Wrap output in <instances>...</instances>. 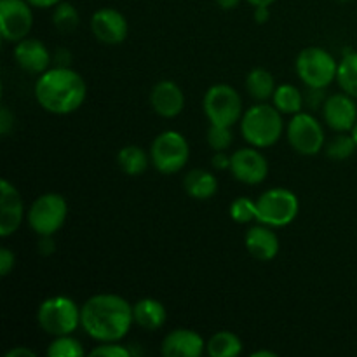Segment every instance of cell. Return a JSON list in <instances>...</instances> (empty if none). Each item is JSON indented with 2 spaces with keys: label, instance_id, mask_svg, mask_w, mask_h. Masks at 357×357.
<instances>
[{
  "label": "cell",
  "instance_id": "16",
  "mask_svg": "<svg viewBox=\"0 0 357 357\" xmlns=\"http://www.w3.org/2000/svg\"><path fill=\"white\" fill-rule=\"evenodd\" d=\"M149 100L152 110L164 119L178 117L185 108L183 89L174 80H159L150 91Z\"/></svg>",
  "mask_w": 357,
  "mask_h": 357
},
{
  "label": "cell",
  "instance_id": "9",
  "mask_svg": "<svg viewBox=\"0 0 357 357\" xmlns=\"http://www.w3.org/2000/svg\"><path fill=\"white\" fill-rule=\"evenodd\" d=\"M66 216H68L66 199L56 192L38 195L28 209V223L38 237L54 236L65 225Z\"/></svg>",
  "mask_w": 357,
  "mask_h": 357
},
{
  "label": "cell",
  "instance_id": "5",
  "mask_svg": "<svg viewBox=\"0 0 357 357\" xmlns=\"http://www.w3.org/2000/svg\"><path fill=\"white\" fill-rule=\"evenodd\" d=\"M296 73L309 89H326L337 80L338 61L330 51L317 45L302 49L296 56Z\"/></svg>",
  "mask_w": 357,
  "mask_h": 357
},
{
  "label": "cell",
  "instance_id": "17",
  "mask_svg": "<svg viewBox=\"0 0 357 357\" xmlns=\"http://www.w3.org/2000/svg\"><path fill=\"white\" fill-rule=\"evenodd\" d=\"M14 61L24 72L31 75H40L45 70L51 68V52L42 40L26 37L14 45Z\"/></svg>",
  "mask_w": 357,
  "mask_h": 357
},
{
  "label": "cell",
  "instance_id": "20",
  "mask_svg": "<svg viewBox=\"0 0 357 357\" xmlns=\"http://www.w3.org/2000/svg\"><path fill=\"white\" fill-rule=\"evenodd\" d=\"M135 324L145 331H155L166 324L167 310L162 302L155 298H142L132 305Z\"/></svg>",
  "mask_w": 357,
  "mask_h": 357
},
{
  "label": "cell",
  "instance_id": "28",
  "mask_svg": "<svg viewBox=\"0 0 357 357\" xmlns=\"http://www.w3.org/2000/svg\"><path fill=\"white\" fill-rule=\"evenodd\" d=\"M52 23L59 31H73L80 23V14L73 3L59 2L52 10Z\"/></svg>",
  "mask_w": 357,
  "mask_h": 357
},
{
  "label": "cell",
  "instance_id": "33",
  "mask_svg": "<svg viewBox=\"0 0 357 357\" xmlns=\"http://www.w3.org/2000/svg\"><path fill=\"white\" fill-rule=\"evenodd\" d=\"M14 265H16V255L9 248H2L0 250V275L7 278L14 268Z\"/></svg>",
  "mask_w": 357,
  "mask_h": 357
},
{
  "label": "cell",
  "instance_id": "40",
  "mask_svg": "<svg viewBox=\"0 0 357 357\" xmlns=\"http://www.w3.org/2000/svg\"><path fill=\"white\" fill-rule=\"evenodd\" d=\"M70 61H72L70 52H66V49H59L58 54H56V63H58V66H70Z\"/></svg>",
  "mask_w": 357,
  "mask_h": 357
},
{
  "label": "cell",
  "instance_id": "6",
  "mask_svg": "<svg viewBox=\"0 0 357 357\" xmlns=\"http://www.w3.org/2000/svg\"><path fill=\"white\" fill-rule=\"evenodd\" d=\"M298 211V197L284 187L268 188L257 199V222L272 229L288 227L295 222Z\"/></svg>",
  "mask_w": 357,
  "mask_h": 357
},
{
  "label": "cell",
  "instance_id": "8",
  "mask_svg": "<svg viewBox=\"0 0 357 357\" xmlns=\"http://www.w3.org/2000/svg\"><path fill=\"white\" fill-rule=\"evenodd\" d=\"M202 110L209 124L232 128L243 117V98L229 84H215L202 98Z\"/></svg>",
  "mask_w": 357,
  "mask_h": 357
},
{
  "label": "cell",
  "instance_id": "43",
  "mask_svg": "<svg viewBox=\"0 0 357 357\" xmlns=\"http://www.w3.org/2000/svg\"><path fill=\"white\" fill-rule=\"evenodd\" d=\"M251 357H278V354L272 351H264V349H261V351L251 352Z\"/></svg>",
  "mask_w": 357,
  "mask_h": 357
},
{
  "label": "cell",
  "instance_id": "26",
  "mask_svg": "<svg viewBox=\"0 0 357 357\" xmlns=\"http://www.w3.org/2000/svg\"><path fill=\"white\" fill-rule=\"evenodd\" d=\"M337 82L344 93L357 100V52H347L338 61Z\"/></svg>",
  "mask_w": 357,
  "mask_h": 357
},
{
  "label": "cell",
  "instance_id": "23",
  "mask_svg": "<svg viewBox=\"0 0 357 357\" xmlns=\"http://www.w3.org/2000/svg\"><path fill=\"white\" fill-rule=\"evenodd\" d=\"M150 162H152L150 160V153H146L138 145H128L119 150L117 153L119 167L128 176H139V174H143Z\"/></svg>",
  "mask_w": 357,
  "mask_h": 357
},
{
  "label": "cell",
  "instance_id": "36",
  "mask_svg": "<svg viewBox=\"0 0 357 357\" xmlns=\"http://www.w3.org/2000/svg\"><path fill=\"white\" fill-rule=\"evenodd\" d=\"M52 237L54 236H42L40 239H38V253H40L42 257H51L56 251L54 239H52Z\"/></svg>",
  "mask_w": 357,
  "mask_h": 357
},
{
  "label": "cell",
  "instance_id": "14",
  "mask_svg": "<svg viewBox=\"0 0 357 357\" xmlns=\"http://www.w3.org/2000/svg\"><path fill=\"white\" fill-rule=\"evenodd\" d=\"M356 98L347 93H337L323 101V119L335 132H351L357 122Z\"/></svg>",
  "mask_w": 357,
  "mask_h": 357
},
{
  "label": "cell",
  "instance_id": "22",
  "mask_svg": "<svg viewBox=\"0 0 357 357\" xmlns=\"http://www.w3.org/2000/svg\"><path fill=\"white\" fill-rule=\"evenodd\" d=\"M275 79L268 70L253 68L246 75V91L255 101L264 103L271 100L275 93Z\"/></svg>",
  "mask_w": 357,
  "mask_h": 357
},
{
  "label": "cell",
  "instance_id": "44",
  "mask_svg": "<svg viewBox=\"0 0 357 357\" xmlns=\"http://www.w3.org/2000/svg\"><path fill=\"white\" fill-rule=\"evenodd\" d=\"M351 135H352V136H354V139H356V143H357V122H356V126H354V128H352Z\"/></svg>",
  "mask_w": 357,
  "mask_h": 357
},
{
  "label": "cell",
  "instance_id": "21",
  "mask_svg": "<svg viewBox=\"0 0 357 357\" xmlns=\"http://www.w3.org/2000/svg\"><path fill=\"white\" fill-rule=\"evenodd\" d=\"M183 188L192 199L197 201H206L211 199L218 192V180L208 169H192L185 174Z\"/></svg>",
  "mask_w": 357,
  "mask_h": 357
},
{
  "label": "cell",
  "instance_id": "19",
  "mask_svg": "<svg viewBox=\"0 0 357 357\" xmlns=\"http://www.w3.org/2000/svg\"><path fill=\"white\" fill-rule=\"evenodd\" d=\"M244 246L248 253L260 261H272L279 255L281 241L279 236L274 232V229L264 223L250 227L244 236Z\"/></svg>",
  "mask_w": 357,
  "mask_h": 357
},
{
  "label": "cell",
  "instance_id": "1",
  "mask_svg": "<svg viewBox=\"0 0 357 357\" xmlns=\"http://www.w3.org/2000/svg\"><path fill=\"white\" fill-rule=\"evenodd\" d=\"M135 324L132 305L115 293H98L80 307V328L93 340L121 342Z\"/></svg>",
  "mask_w": 357,
  "mask_h": 357
},
{
  "label": "cell",
  "instance_id": "25",
  "mask_svg": "<svg viewBox=\"0 0 357 357\" xmlns=\"http://www.w3.org/2000/svg\"><path fill=\"white\" fill-rule=\"evenodd\" d=\"M206 352L211 357H236L243 352V342L232 331H218L206 342Z\"/></svg>",
  "mask_w": 357,
  "mask_h": 357
},
{
  "label": "cell",
  "instance_id": "13",
  "mask_svg": "<svg viewBox=\"0 0 357 357\" xmlns=\"http://www.w3.org/2000/svg\"><path fill=\"white\" fill-rule=\"evenodd\" d=\"M91 31L100 42L107 45H117L128 38L129 24L124 14L114 7L98 9L91 16Z\"/></svg>",
  "mask_w": 357,
  "mask_h": 357
},
{
  "label": "cell",
  "instance_id": "31",
  "mask_svg": "<svg viewBox=\"0 0 357 357\" xmlns=\"http://www.w3.org/2000/svg\"><path fill=\"white\" fill-rule=\"evenodd\" d=\"M206 135H208L206 138H208V145L211 146L213 152L230 149L234 143V132L232 128H229V126L209 124V129Z\"/></svg>",
  "mask_w": 357,
  "mask_h": 357
},
{
  "label": "cell",
  "instance_id": "24",
  "mask_svg": "<svg viewBox=\"0 0 357 357\" xmlns=\"http://www.w3.org/2000/svg\"><path fill=\"white\" fill-rule=\"evenodd\" d=\"M272 105L281 114L295 115L302 112L303 105H305V98H303L302 91L293 86V84H281V86L275 87V93L272 96Z\"/></svg>",
  "mask_w": 357,
  "mask_h": 357
},
{
  "label": "cell",
  "instance_id": "18",
  "mask_svg": "<svg viewBox=\"0 0 357 357\" xmlns=\"http://www.w3.org/2000/svg\"><path fill=\"white\" fill-rule=\"evenodd\" d=\"M204 352V338L188 328L169 331L160 344V354L164 357H201Z\"/></svg>",
  "mask_w": 357,
  "mask_h": 357
},
{
  "label": "cell",
  "instance_id": "4",
  "mask_svg": "<svg viewBox=\"0 0 357 357\" xmlns=\"http://www.w3.org/2000/svg\"><path fill=\"white\" fill-rule=\"evenodd\" d=\"M37 323L51 337L72 335L80 326V307L70 296H49L38 305Z\"/></svg>",
  "mask_w": 357,
  "mask_h": 357
},
{
  "label": "cell",
  "instance_id": "12",
  "mask_svg": "<svg viewBox=\"0 0 357 357\" xmlns=\"http://www.w3.org/2000/svg\"><path fill=\"white\" fill-rule=\"evenodd\" d=\"M230 173L244 185H260L268 176L267 157L257 146H246L232 153Z\"/></svg>",
  "mask_w": 357,
  "mask_h": 357
},
{
  "label": "cell",
  "instance_id": "29",
  "mask_svg": "<svg viewBox=\"0 0 357 357\" xmlns=\"http://www.w3.org/2000/svg\"><path fill=\"white\" fill-rule=\"evenodd\" d=\"M49 357H80L84 356V347L72 335L54 337L47 347Z\"/></svg>",
  "mask_w": 357,
  "mask_h": 357
},
{
  "label": "cell",
  "instance_id": "27",
  "mask_svg": "<svg viewBox=\"0 0 357 357\" xmlns=\"http://www.w3.org/2000/svg\"><path fill=\"white\" fill-rule=\"evenodd\" d=\"M356 150L357 143L351 132H338V135L335 136V138H331L330 142H328V145L324 146V152H326L328 159L337 160V162H342V160L352 157Z\"/></svg>",
  "mask_w": 357,
  "mask_h": 357
},
{
  "label": "cell",
  "instance_id": "10",
  "mask_svg": "<svg viewBox=\"0 0 357 357\" xmlns=\"http://www.w3.org/2000/svg\"><path fill=\"white\" fill-rule=\"evenodd\" d=\"M286 138L291 149L300 155H317L324 149V129L314 115L298 112L286 126Z\"/></svg>",
  "mask_w": 357,
  "mask_h": 357
},
{
  "label": "cell",
  "instance_id": "30",
  "mask_svg": "<svg viewBox=\"0 0 357 357\" xmlns=\"http://www.w3.org/2000/svg\"><path fill=\"white\" fill-rule=\"evenodd\" d=\"M230 218L236 223H251L257 222V201L250 197H237L234 199L229 208Z\"/></svg>",
  "mask_w": 357,
  "mask_h": 357
},
{
  "label": "cell",
  "instance_id": "32",
  "mask_svg": "<svg viewBox=\"0 0 357 357\" xmlns=\"http://www.w3.org/2000/svg\"><path fill=\"white\" fill-rule=\"evenodd\" d=\"M91 357H129L131 356V351H129L126 345L117 344V342H103L101 345L94 347L93 351L89 352Z\"/></svg>",
  "mask_w": 357,
  "mask_h": 357
},
{
  "label": "cell",
  "instance_id": "38",
  "mask_svg": "<svg viewBox=\"0 0 357 357\" xmlns=\"http://www.w3.org/2000/svg\"><path fill=\"white\" fill-rule=\"evenodd\" d=\"M3 357H37V354L28 347H14L7 351Z\"/></svg>",
  "mask_w": 357,
  "mask_h": 357
},
{
  "label": "cell",
  "instance_id": "34",
  "mask_svg": "<svg viewBox=\"0 0 357 357\" xmlns=\"http://www.w3.org/2000/svg\"><path fill=\"white\" fill-rule=\"evenodd\" d=\"M14 129V114L7 107H2L0 110V135L9 136Z\"/></svg>",
  "mask_w": 357,
  "mask_h": 357
},
{
  "label": "cell",
  "instance_id": "39",
  "mask_svg": "<svg viewBox=\"0 0 357 357\" xmlns=\"http://www.w3.org/2000/svg\"><path fill=\"white\" fill-rule=\"evenodd\" d=\"M31 7H37V9H51V7H56L63 0H26Z\"/></svg>",
  "mask_w": 357,
  "mask_h": 357
},
{
  "label": "cell",
  "instance_id": "37",
  "mask_svg": "<svg viewBox=\"0 0 357 357\" xmlns=\"http://www.w3.org/2000/svg\"><path fill=\"white\" fill-rule=\"evenodd\" d=\"M253 17L258 24H265L271 20V9L268 7H255Z\"/></svg>",
  "mask_w": 357,
  "mask_h": 357
},
{
  "label": "cell",
  "instance_id": "35",
  "mask_svg": "<svg viewBox=\"0 0 357 357\" xmlns=\"http://www.w3.org/2000/svg\"><path fill=\"white\" fill-rule=\"evenodd\" d=\"M230 160H232V155L227 153V150H220V152H215L211 157V166L218 171L230 169Z\"/></svg>",
  "mask_w": 357,
  "mask_h": 357
},
{
  "label": "cell",
  "instance_id": "42",
  "mask_svg": "<svg viewBox=\"0 0 357 357\" xmlns=\"http://www.w3.org/2000/svg\"><path fill=\"white\" fill-rule=\"evenodd\" d=\"M246 2L253 7H271L275 0H246Z\"/></svg>",
  "mask_w": 357,
  "mask_h": 357
},
{
  "label": "cell",
  "instance_id": "41",
  "mask_svg": "<svg viewBox=\"0 0 357 357\" xmlns=\"http://www.w3.org/2000/svg\"><path fill=\"white\" fill-rule=\"evenodd\" d=\"M215 2H216V6L220 7V9L232 10V9H236L237 6H239L241 0H215Z\"/></svg>",
  "mask_w": 357,
  "mask_h": 357
},
{
  "label": "cell",
  "instance_id": "45",
  "mask_svg": "<svg viewBox=\"0 0 357 357\" xmlns=\"http://www.w3.org/2000/svg\"><path fill=\"white\" fill-rule=\"evenodd\" d=\"M338 2H351V0H338Z\"/></svg>",
  "mask_w": 357,
  "mask_h": 357
},
{
  "label": "cell",
  "instance_id": "7",
  "mask_svg": "<svg viewBox=\"0 0 357 357\" xmlns=\"http://www.w3.org/2000/svg\"><path fill=\"white\" fill-rule=\"evenodd\" d=\"M190 146L180 131L167 129L153 138L150 146V160L160 174H176L187 166Z\"/></svg>",
  "mask_w": 357,
  "mask_h": 357
},
{
  "label": "cell",
  "instance_id": "3",
  "mask_svg": "<svg viewBox=\"0 0 357 357\" xmlns=\"http://www.w3.org/2000/svg\"><path fill=\"white\" fill-rule=\"evenodd\" d=\"M241 135L257 149H268L274 146L281 139L284 131V121L282 114L274 105L257 103L248 108L239 121Z\"/></svg>",
  "mask_w": 357,
  "mask_h": 357
},
{
  "label": "cell",
  "instance_id": "15",
  "mask_svg": "<svg viewBox=\"0 0 357 357\" xmlns=\"http://www.w3.org/2000/svg\"><path fill=\"white\" fill-rule=\"evenodd\" d=\"M24 206L17 188L9 180L0 181V237L7 239L21 227Z\"/></svg>",
  "mask_w": 357,
  "mask_h": 357
},
{
  "label": "cell",
  "instance_id": "2",
  "mask_svg": "<svg viewBox=\"0 0 357 357\" xmlns=\"http://www.w3.org/2000/svg\"><path fill=\"white\" fill-rule=\"evenodd\" d=\"M37 103L54 115H68L79 110L87 96V84L79 72L70 66L45 70L37 77L33 87Z\"/></svg>",
  "mask_w": 357,
  "mask_h": 357
},
{
  "label": "cell",
  "instance_id": "11",
  "mask_svg": "<svg viewBox=\"0 0 357 357\" xmlns=\"http://www.w3.org/2000/svg\"><path fill=\"white\" fill-rule=\"evenodd\" d=\"M33 26V10L26 0H0V33L6 42L23 40Z\"/></svg>",
  "mask_w": 357,
  "mask_h": 357
}]
</instances>
